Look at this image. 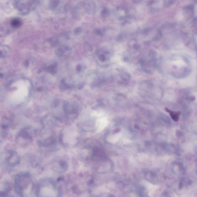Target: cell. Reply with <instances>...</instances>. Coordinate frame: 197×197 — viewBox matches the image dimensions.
I'll use <instances>...</instances> for the list:
<instances>
[{
	"label": "cell",
	"instance_id": "obj_1",
	"mask_svg": "<svg viewBox=\"0 0 197 197\" xmlns=\"http://www.w3.org/2000/svg\"><path fill=\"white\" fill-rule=\"evenodd\" d=\"M38 197H61V189L57 184L50 179L42 180L37 185L36 190Z\"/></svg>",
	"mask_w": 197,
	"mask_h": 197
},
{
	"label": "cell",
	"instance_id": "obj_2",
	"mask_svg": "<svg viewBox=\"0 0 197 197\" xmlns=\"http://www.w3.org/2000/svg\"><path fill=\"white\" fill-rule=\"evenodd\" d=\"M14 181L15 193L20 197H23L24 190L31 183L30 174L27 173L18 174L15 177Z\"/></svg>",
	"mask_w": 197,
	"mask_h": 197
},
{
	"label": "cell",
	"instance_id": "obj_3",
	"mask_svg": "<svg viewBox=\"0 0 197 197\" xmlns=\"http://www.w3.org/2000/svg\"><path fill=\"white\" fill-rule=\"evenodd\" d=\"M39 3V1H15L14 4L19 12L23 14H27L35 9Z\"/></svg>",
	"mask_w": 197,
	"mask_h": 197
},
{
	"label": "cell",
	"instance_id": "obj_4",
	"mask_svg": "<svg viewBox=\"0 0 197 197\" xmlns=\"http://www.w3.org/2000/svg\"><path fill=\"white\" fill-rule=\"evenodd\" d=\"M96 54L98 59L101 62H105L109 58V52L106 51L98 50L97 51Z\"/></svg>",
	"mask_w": 197,
	"mask_h": 197
},
{
	"label": "cell",
	"instance_id": "obj_5",
	"mask_svg": "<svg viewBox=\"0 0 197 197\" xmlns=\"http://www.w3.org/2000/svg\"><path fill=\"white\" fill-rule=\"evenodd\" d=\"M71 49L67 46H62L58 47L56 51V54L59 56L63 57L68 55L70 52Z\"/></svg>",
	"mask_w": 197,
	"mask_h": 197
},
{
	"label": "cell",
	"instance_id": "obj_6",
	"mask_svg": "<svg viewBox=\"0 0 197 197\" xmlns=\"http://www.w3.org/2000/svg\"><path fill=\"white\" fill-rule=\"evenodd\" d=\"M6 161L8 165L15 166L19 163V159L15 154H11L6 158Z\"/></svg>",
	"mask_w": 197,
	"mask_h": 197
},
{
	"label": "cell",
	"instance_id": "obj_7",
	"mask_svg": "<svg viewBox=\"0 0 197 197\" xmlns=\"http://www.w3.org/2000/svg\"><path fill=\"white\" fill-rule=\"evenodd\" d=\"M45 70L48 72L54 73L56 72L57 69V64L56 62H53L47 64L45 67Z\"/></svg>",
	"mask_w": 197,
	"mask_h": 197
},
{
	"label": "cell",
	"instance_id": "obj_8",
	"mask_svg": "<svg viewBox=\"0 0 197 197\" xmlns=\"http://www.w3.org/2000/svg\"><path fill=\"white\" fill-rule=\"evenodd\" d=\"M22 25V20L19 18H13L10 21V25L15 28H19Z\"/></svg>",
	"mask_w": 197,
	"mask_h": 197
},
{
	"label": "cell",
	"instance_id": "obj_9",
	"mask_svg": "<svg viewBox=\"0 0 197 197\" xmlns=\"http://www.w3.org/2000/svg\"><path fill=\"white\" fill-rule=\"evenodd\" d=\"M10 48L9 47L6 46H1V57L4 58L5 57L9 51Z\"/></svg>",
	"mask_w": 197,
	"mask_h": 197
},
{
	"label": "cell",
	"instance_id": "obj_10",
	"mask_svg": "<svg viewBox=\"0 0 197 197\" xmlns=\"http://www.w3.org/2000/svg\"><path fill=\"white\" fill-rule=\"evenodd\" d=\"M121 77V82L124 84L128 83L130 79V76L127 73L123 72L120 74Z\"/></svg>",
	"mask_w": 197,
	"mask_h": 197
},
{
	"label": "cell",
	"instance_id": "obj_11",
	"mask_svg": "<svg viewBox=\"0 0 197 197\" xmlns=\"http://www.w3.org/2000/svg\"><path fill=\"white\" fill-rule=\"evenodd\" d=\"M87 12L90 14L94 12L95 10V5L93 2H90L87 4Z\"/></svg>",
	"mask_w": 197,
	"mask_h": 197
},
{
	"label": "cell",
	"instance_id": "obj_12",
	"mask_svg": "<svg viewBox=\"0 0 197 197\" xmlns=\"http://www.w3.org/2000/svg\"><path fill=\"white\" fill-rule=\"evenodd\" d=\"M134 17L132 15H127L120 17L119 18V19L121 21H123L124 22H127L132 20L134 19Z\"/></svg>",
	"mask_w": 197,
	"mask_h": 197
},
{
	"label": "cell",
	"instance_id": "obj_13",
	"mask_svg": "<svg viewBox=\"0 0 197 197\" xmlns=\"http://www.w3.org/2000/svg\"><path fill=\"white\" fill-rule=\"evenodd\" d=\"M109 14H110V12H109V10L106 7L104 8L100 12V15L101 17L103 18L108 17V16H109Z\"/></svg>",
	"mask_w": 197,
	"mask_h": 197
},
{
	"label": "cell",
	"instance_id": "obj_14",
	"mask_svg": "<svg viewBox=\"0 0 197 197\" xmlns=\"http://www.w3.org/2000/svg\"><path fill=\"white\" fill-rule=\"evenodd\" d=\"M95 34L98 36H102L103 35L104 31L103 30L100 29L99 28H96L94 30Z\"/></svg>",
	"mask_w": 197,
	"mask_h": 197
},
{
	"label": "cell",
	"instance_id": "obj_15",
	"mask_svg": "<svg viewBox=\"0 0 197 197\" xmlns=\"http://www.w3.org/2000/svg\"><path fill=\"white\" fill-rule=\"evenodd\" d=\"M59 1H51L50 3V7L51 9H55L58 4Z\"/></svg>",
	"mask_w": 197,
	"mask_h": 197
},
{
	"label": "cell",
	"instance_id": "obj_16",
	"mask_svg": "<svg viewBox=\"0 0 197 197\" xmlns=\"http://www.w3.org/2000/svg\"><path fill=\"white\" fill-rule=\"evenodd\" d=\"M171 116L172 117V119H174V121H176L178 120V119L179 118V114L178 113H173L172 112L171 113Z\"/></svg>",
	"mask_w": 197,
	"mask_h": 197
},
{
	"label": "cell",
	"instance_id": "obj_17",
	"mask_svg": "<svg viewBox=\"0 0 197 197\" xmlns=\"http://www.w3.org/2000/svg\"><path fill=\"white\" fill-rule=\"evenodd\" d=\"M137 43L136 41L135 40H131V41H129L128 44V45L129 47L130 48H133V47L134 46V45Z\"/></svg>",
	"mask_w": 197,
	"mask_h": 197
},
{
	"label": "cell",
	"instance_id": "obj_18",
	"mask_svg": "<svg viewBox=\"0 0 197 197\" xmlns=\"http://www.w3.org/2000/svg\"><path fill=\"white\" fill-rule=\"evenodd\" d=\"M133 49H134V50H136V51H138L140 49V46L137 43L134 45V46L133 47Z\"/></svg>",
	"mask_w": 197,
	"mask_h": 197
},
{
	"label": "cell",
	"instance_id": "obj_19",
	"mask_svg": "<svg viewBox=\"0 0 197 197\" xmlns=\"http://www.w3.org/2000/svg\"><path fill=\"white\" fill-rule=\"evenodd\" d=\"M82 29L80 28H77L75 29V32L76 34H79L81 33Z\"/></svg>",
	"mask_w": 197,
	"mask_h": 197
},
{
	"label": "cell",
	"instance_id": "obj_20",
	"mask_svg": "<svg viewBox=\"0 0 197 197\" xmlns=\"http://www.w3.org/2000/svg\"><path fill=\"white\" fill-rule=\"evenodd\" d=\"M82 70V67L81 65H79L77 66V70L78 71H81Z\"/></svg>",
	"mask_w": 197,
	"mask_h": 197
},
{
	"label": "cell",
	"instance_id": "obj_21",
	"mask_svg": "<svg viewBox=\"0 0 197 197\" xmlns=\"http://www.w3.org/2000/svg\"><path fill=\"white\" fill-rule=\"evenodd\" d=\"M141 1H139V0H135V1H133V2L134 3H139V2H141Z\"/></svg>",
	"mask_w": 197,
	"mask_h": 197
}]
</instances>
